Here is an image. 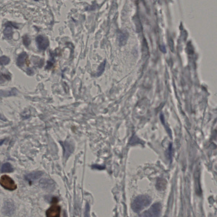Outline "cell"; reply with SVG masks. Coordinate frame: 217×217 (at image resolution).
<instances>
[{
  "label": "cell",
  "mask_w": 217,
  "mask_h": 217,
  "mask_svg": "<svg viewBox=\"0 0 217 217\" xmlns=\"http://www.w3.org/2000/svg\"><path fill=\"white\" fill-rule=\"evenodd\" d=\"M151 202L150 197L147 195H140L134 199L131 207L135 212L139 213L149 206Z\"/></svg>",
  "instance_id": "6da1fadb"
},
{
  "label": "cell",
  "mask_w": 217,
  "mask_h": 217,
  "mask_svg": "<svg viewBox=\"0 0 217 217\" xmlns=\"http://www.w3.org/2000/svg\"><path fill=\"white\" fill-rule=\"evenodd\" d=\"M162 211V205L160 203L157 202L153 204L148 210L140 215L141 217H159Z\"/></svg>",
  "instance_id": "7a4b0ae2"
},
{
  "label": "cell",
  "mask_w": 217,
  "mask_h": 217,
  "mask_svg": "<svg viewBox=\"0 0 217 217\" xmlns=\"http://www.w3.org/2000/svg\"><path fill=\"white\" fill-rule=\"evenodd\" d=\"M0 184L3 188L9 190H14L17 188V185L14 181L7 175L2 176L0 179Z\"/></svg>",
  "instance_id": "3957f363"
},
{
  "label": "cell",
  "mask_w": 217,
  "mask_h": 217,
  "mask_svg": "<svg viewBox=\"0 0 217 217\" xmlns=\"http://www.w3.org/2000/svg\"><path fill=\"white\" fill-rule=\"evenodd\" d=\"M36 43L38 48L40 50H45L49 45V41L46 37L39 35L36 38Z\"/></svg>",
  "instance_id": "277c9868"
},
{
  "label": "cell",
  "mask_w": 217,
  "mask_h": 217,
  "mask_svg": "<svg viewBox=\"0 0 217 217\" xmlns=\"http://www.w3.org/2000/svg\"><path fill=\"white\" fill-rule=\"evenodd\" d=\"M61 213V207L54 204L52 206L46 211V215L47 217H59Z\"/></svg>",
  "instance_id": "5b68a950"
},
{
  "label": "cell",
  "mask_w": 217,
  "mask_h": 217,
  "mask_svg": "<svg viewBox=\"0 0 217 217\" xmlns=\"http://www.w3.org/2000/svg\"><path fill=\"white\" fill-rule=\"evenodd\" d=\"M40 184L42 188L49 191L53 190L54 189V182L51 179H43L40 181Z\"/></svg>",
  "instance_id": "8992f818"
},
{
  "label": "cell",
  "mask_w": 217,
  "mask_h": 217,
  "mask_svg": "<svg viewBox=\"0 0 217 217\" xmlns=\"http://www.w3.org/2000/svg\"><path fill=\"white\" fill-rule=\"evenodd\" d=\"M13 26L11 22H8L6 24L5 29L3 31V34L4 37L8 40L12 39L13 37V31L12 27Z\"/></svg>",
  "instance_id": "52a82bcc"
},
{
  "label": "cell",
  "mask_w": 217,
  "mask_h": 217,
  "mask_svg": "<svg viewBox=\"0 0 217 217\" xmlns=\"http://www.w3.org/2000/svg\"><path fill=\"white\" fill-rule=\"evenodd\" d=\"M43 174V173L42 171H36V172L30 173L25 176V178L27 180L30 182H32L33 181L36 180L40 178L42 176Z\"/></svg>",
  "instance_id": "ba28073f"
},
{
  "label": "cell",
  "mask_w": 217,
  "mask_h": 217,
  "mask_svg": "<svg viewBox=\"0 0 217 217\" xmlns=\"http://www.w3.org/2000/svg\"><path fill=\"white\" fill-rule=\"evenodd\" d=\"M195 188L196 194L198 195H201L202 194V189L200 187V173L197 170L195 173Z\"/></svg>",
  "instance_id": "9c48e42d"
},
{
  "label": "cell",
  "mask_w": 217,
  "mask_h": 217,
  "mask_svg": "<svg viewBox=\"0 0 217 217\" xmlns=\"http://www.w3.org/2000/svg\"><path fill=\"white\" fill-rule=\"evenodd\" d=\"M28 55L26 52H24L21 53L17 58V65L20 67L24 66V63L27 59Z\"/></svg>",
  "instance_id": "30bf717a"
},
{
  "label": "cell",
  "mask_w": 217,
  "mask_h": 217,
  "mask_svg": "<svg viewBox=\"0 0 217 217\" xmlns=\"http://www.w3.org/2000/svg\"><path fill=\"white\" fill-rule=\"evenodd\" d=\"M63 147H64V153L66 157H68L72 153L73 150V147L71 143L68 142H66L64 143Z\"/></svg>",
  "instance_id": "8fae6325"
},
{
  "label": "cell",
  "mask_w": 217,
  "mask_h": 217,
  "mask_svg": "<svg viewBox=\"0 0 217 217\" xmlns=\"http://www.w3.org/2000/svg\"><path fill=\"white\" fill-rule=\"evenodd\" d=\"M14 169L13 166L9 163L3 164L1 168V173H11L13 171Z\"/></svg>",
  "instance_id": "7c38bea8"
},
{
  "label": "cell",
  "mask_w": 217,
  "mask_h": 217,
  "mask_svg": "<svg viewBox=\"0 0 217 217\" xmlns=\"http://www.w3.org/2000/svg\"><path fill=\"white\" fill-rule=\"evenodd\" d=\"M165 186V183L164 180L160 179L157 181L156 188H157V189L159 190H163V189H164Z\"/></svg>",
  "instance_id": "4fadbf2b"
},
{
  "label": "cell",
  "mask_w": 217,
  "mask_h": 217,
  "mask_svg": "<svg viewBox=\"0 0 217 217\" xmlns=\"http://www.w3.org/2000/svg\"><path fill=\"white\" fill-rule=\"evenodd\" d=\"M23 41L24 45L26 47H28L31 43V40L27 35H25L23 37Z\"/></svg>",
  "instance_id": "5bb4252c"
},
{
  "label": "cell",
  "mask_w": 217,
  "mask_h": 217,
  "mask_svg": "<svg viewBox=\"0 0 217 217\" xmlns=\"http://www.w3.org/2000/svg\"><path fill=\"white\" fill-rule=\"evenodd\" d=\"M1 64L3 66H5L9 64L10 62V59L8 57L3 56L1 57Z\"/></svg>",
  "instance_id": "9a60e30c"
},
{
  "label": "cell",
  "mask_w": 217,
  "mask_h": 217,
  "mask_svg": "<svg viewBox=\"0 0 217 217\" xmlns=\"http://www.w3.org/2000/svg\"><path fill=\"white\" fill-rule=\"evenodd\" d=\"M105 66V61H104L103 63H101V65L98 67V72L97 73V75L98 76H99L100 75H101V73L104 71Z\"/></svg>",
  "instance_id": "2e32d148"
},
{
  "label": "cell",
  "mask_w": 217,
  "mask_h": 217,
  "mask_svg": "<svg viewBox=\"0 0 217 217\" xmlns=\"http://www.w3.org/2000/svg\"><path fill=\"white\" fill-rule=\"evenodd\" d=\"M126 39H127V37L126 35L125 34H124V33H122L119 38V41H120V43L122 45H124L126 42Z\"/></svg>",
  "instance_id": "e0dca14e"
},
{
  "label": "cell",
  "mask_w": 217,
  "mask_h": 217,
  "mask_svg": "<svg viewBox=\"0 0 217 217\" xmlns=\"http://www.w3.org/2000/svg\"><path fill=\"white\" fill-rule=\"evenodd\" d=\"M27 73L30 76H31V75H33L34 74V71L31 68L28 69L27 70Z\"/></svg>",
  "instance_id": "ac0fdd59"
},
{
  "label": "cell",
  "mask_w": 217,
  "mask_h": 217,
  "mask_svg": "<svg viewBox=\"0 0 217 217\" xmlns=\"http://www.w3.org/2000/svg\"><path fill=\"white\" fill-rule=\"evenodd\" d=\"M160 49L161 51L163 52H165V47H163V46H161L160 47Z\"/></svg>",
  "instance_id": "d6986e66"
}]
</instances>
